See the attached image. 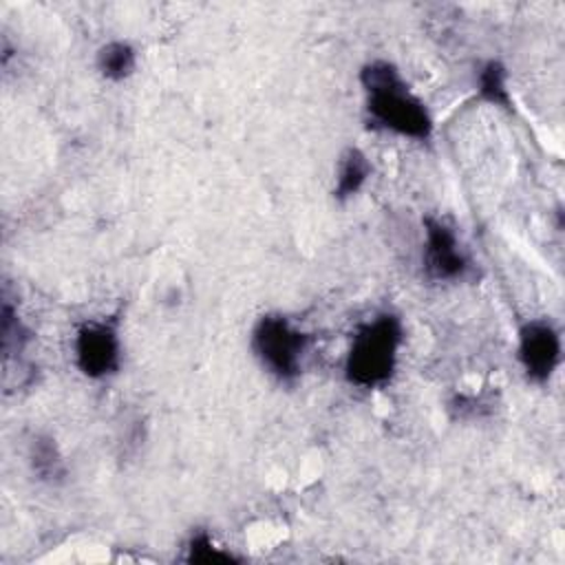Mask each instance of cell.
<instances>
[{
    "instance_id": "5",
    "label": "cell",
    "mask_w": 565,
    "mask_h": 565,
    "mask_svg": "<svg viewBox=\"0 0 565 565\" xmlns=\"http://www.w3.org/2000/svg\"><path fill=\"white\" fill-rule=\"evenodd\" d=\"M563 360V340L556 324L547 318H532L519 327L516 362L532 384H547Z\"/></svg>"
},
{
    "instance_id": "1",
    "label": "cell",
    "mask_w": 565,
    "mask_h": 565,
    "mask_svg": "<svg viewBox=\"0 0 565 565\" xmlns=\"http://www.w3.org/2000/svg\"><path fill=\"white\" fill-rule=\"evenodd\" d=\"M364 93V121L375 132L428 141L435 130L433 115L417 97L402 71L388 60H371L358 73Z\"/></svg>"
},
{
    "instance_id": "4",
    "label": "cell",
    "mask_w": 565,
    "mask_h": 565,
    "mask_svg": "<svg viewBox=\"0 0 565 565\" xmlns=\"http://www.w3.org/2000/svg\"><path fill=\"white\" fill-rule=\"evenodd\" d=\"M121 322L117 316L84 320L73 338L77 371L88 380H108L121 369Z\"/></svg>"
},
{
    "instance_id": "6",
    "label": "cell",
    "mask_w": 565,
    "mask_h": 565,
    "mask_svg": "<svg viewBox=\"0 0 565 565\" xmlns=\"http://www.w3.org/2000/svg\"><path fill=\"white\" fill-rule=\"evenodd\" d=\"M422 271L433 282H457L470 269V258L461 247L455 230L437 216H424Z\"/></svg>"
},
{
    "instance_id": "11",
    "label": "cell",
    "mask_w": 565,
    "mask_h": 565,
    "mask_svg": "<svg viewBox=\"0 0 565 565\" xmlns=\"http://www.w3.org/2000/svg\"><path fill=\"white\" fill-rule=\"evenodd\" d=\"M0 333H2V355L4 362L11 360V355L20 358L29 344L33 342L31 329L22 322L18 311L11 307L9 300L2 302V318H0Z\"/></svg>"
},
{
    "instance_id": "7",
    "label": "cell",
    "mask_w": 565,
    "mask_h": 565,
    "mask_svg": "<svg viewBox=\"0 0 565 565\" xmlns=\"http://www.w3.org/2000/svg\"><path fill=\"white\" fill-rule=\"evenodd\" d=\"M29 468L31 475L46 486H60L68 477V466L66 459L57 446V441L51 435L38 433L29 441Z\"/></svg>"
},
{
    "instance_id": "10",
    "label": "cell",
    "mask_w": 565,
    "mask_h": 565,
    "mask_svg": "<svg viewBox=\"0 0 565 565\" xmlns=\"http://www.w3.org/2000/svg\"><path fill=\"white\" fill-rule=\"evenodd\" d=\"M95 68L108 82H124L137 71V49L128 40H110L97 49Z\"/></svg>"
},
{
    "instance_id": "9",
    "label": "cell",
    "mask_w": 565,
    "mask_h": 565,
    "mask_svg": "<svg viewBox=\"0 0 565 565\" xmlns=\"http://www.w3.org/2000/svg\"><path fill=\"white\" fill-rule=\"evenodd\" d=\"M477 93H479L481 102H486L494 108H501L505 113H514V97H512L510 84H508V68L501 60L490 57L479 66Z\"/></svg>"
},
{
    "instance_id": "8",
    "label": "cell",
    "mask_w": 565,
    "mask_h": 565,
    "mask_svg": "<svg viewBox=\"0 0 565 565\" xmlns=\"http://www.w3.org/2000/svg\"><path fill=\"white\" fill-rule=\"evenodd\" d=\"M371 161L364 154L362 148L358 146H349L340 159H338V168H335V183H333V199L338 203H347L353 196H358L366 181L371 179Z\"/></svg>"
},
{
    "instance_id": "2",
    "label": "cell",
    "mask_w": 565,
    "mask_h": 565,
    "mask_svg": "<svg viewBox=\"0 0 565 565\" xmlns=\"http://www.w3.org/2000/svg\"><path fill=\"white\" fill-rule=\"evenodd\" d=\"M404 344L402 318L393 311H382L362 322L349 342L342 375L344 380L364 391L386 386L399 362V349Z\"/></svg>"
},
{
    "instance_id": "3",
    "label": "cell",
    "mask_w": 565,
    "mask_h": 565,
    "mask_svg": "<svg viewBox=\"0 0 565 565\" xmlns=\"http://www.w3.org/2000/svg\"><path fill=\"white\" fill-rule=\"evenodd\" d=\"M249 347L267 375L294 386L302 375L311 335L285 313H265L252 329Z\"/></svg>"
},
{
    "instance_id": "12",
    "label": "cell",
    "mask_w": 565,
    "mask_h": 565,
    "mask_svg": "<svg viewBox=\"0 0 565 565\" xmlns=\"http://www.w3.org/2000/svg\"><path fill=\"white\" fill-rule=\"evenodd\" d=\"M185 563H203V565H225V563H236L238 558L223 550L207 530H196L190 534L185 543Z\"/></svg>"
}]
</instances>
